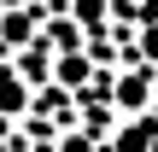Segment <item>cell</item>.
<instances>
[{
  "label": "cell",
  "mask_w": 158,
  "mask_h": 152,
  "mask_svg": "<svg viewBox=\"0 0 158 152\" xmlns=\"http://www.w3.org/2000/svg\"><path fill=\"white\" fill-rule=\"evenodd\" d=\"M23 105H29V94H23V82H12V76H6V82H0V111H6V117H18Z\"/></svg>",
  "instance_id": "1"
},
{
  "label": "cell",
  "mask_w": 158,
  "mask_h": 152,
  "mask_svg": "<svg viewBox=\"0 0 158 152\" xmlns=\"http://www.w3.org/2000/svg\"><path fill=\"white\" fill-rule=\"evenodd\" d=\"M117 105H147V76H123V88H117Z\"/></svg>",
  "instance_id": "2"
},
{
  "label": "cell",
  "mask_w": 158,
  "mask_h": 152,
  "mask_svg": "<svg viewBox=\"0 0 158 152\" xmlns=\"http://www.w3.org/2000/svg\"><path fill=\"white\" fill-rule=\"evenodd\" d=\"M76 23H106V0H76Z\"/></svg>",
  "instance_id": "3"
},
{
  "label": "cell",
  "mask_w": 158,
  "mask_h": 152,
  "mask_svg": "<svg viewBox=\"0 0 158 152\" xmlns=\"http://www.w3.org/2000/svg\"><path fill=\"white\" fill-rule=\"evenodd\" d=\"M59 76H64V82H76V76H82V82H88V59H82V64H76V59H64V64H59Z\"/></svg>",
  "instance_id": "4"
},
{
  "label": "cell",
  "mask_w": 158,
  "mask_h": 152,
  "mask_svg": "<svg viewBox=\"0 0 158 152\" xmlns=\"http://www.w3.org/2000/svg\"><path fill=\"white\" fill-rule=\"evenodd\" d=\"M147 53H152V59H158V29H152V35H147Z\"/></svg>",
  "instance_id": "5"
}]
</instances>
